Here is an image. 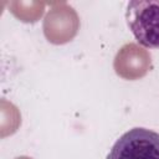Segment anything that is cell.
<instances>
[{
    "label": "cell",
    "instance_id": "1",
    "mask_svg": "<svg viewBox=\"0 0 159 159\" xmlns=\"http://www.w3.org/2000/svg\"><path fill=\"white\" fill-rule=\"evenodd\" d=\"M125 20L135 40L144 47L159 48V0H132Z\"/></svg>",
    "mask_w": 159,
    "mask_h": 159
},
{
    "label": "cell",
    "instance_id": "2",
    "mask_svg": "<svg viewBox=\"0 0 159 159\" xmlns=\"http://www.w3.org/2000/svg\"><path fill=\"white\" fill-rule=\"evenodd\" d=\"M107 159H159V133L142 127L132 128L117 139Z\"/></svg>",
    "mask_w": 159,
    "mask_h": 159
},
{
    "label": "cell",
    "instance_id": "3",
    "mask_svg": "<svg viewBox=\"0 0 159 159\" xmlns=\"http://www.w3.org/2000/svg\"><path fill=\"white\" fill-rule=\"evenodd\" d=\"M45 15L42 30L46 40L53 45H63L75 39L80 30V17L67 2H52Z\"/></svg>",
    "mask_w": 159,
    "mask_h": 159
},
{
    "label": "cell",
    "instance_id": "4",
    "mask_svg": "<svg viewBox=\"0 0 159 159\" xmlns=\"http://www.w3.org/2000/svg\"><path fill=\"white\" fill-rule=\"evenodd\" d=\"M116 73L129 81L143 78L152 68V55L143 46L129 42L123 45L113 61Z\"/></svg>",
    "mask_w": 159,
    "mask_h": 159
},
{
    "label": "cell",
    "instance_id": "5",
    "mask_svg": "<svg viewBox=\"0 0 159 159\" xmlns=\"http://www.w3.org/2000/svg\"><path fill=\"white\" fill-rule=\"evenodd\" d=\"M46 2L42 1H25L14 0L9 2L10 12L22 22H36L45 12Z\"/></svg>",
    "mask_w": 159,
    "mask_h": 159
},
{
    "label": "cell",
    "instance_id": "6",
    "mask_svg": "<svg viewBox=\"0 0 159 159\" xmlns=\"http://www.w3.org/2000/svg\"><path fill=\"white\" fill-rule=\"evenodd\" d=\"M21 124V116L16 106L1 99V138L14 134Z\"/></svg>",
    "mask_w": 159,
    "mask_h": 159
},
{
    "label": "cell",
    "instance_id": "7",
    "mask_svg": "<svg viewBox=\"0 0 159 159\" xmlns=\"http://www.w3.org/2000/svg\"><path fill=\"white\" fill-rule=\"evenodd\" d=\"M15 159H32V158L26 157V155H21V157H17V158H15Z\"/></svg>",
    "mask_w": 159,
    "mask_h": 159
}]
</instances>
